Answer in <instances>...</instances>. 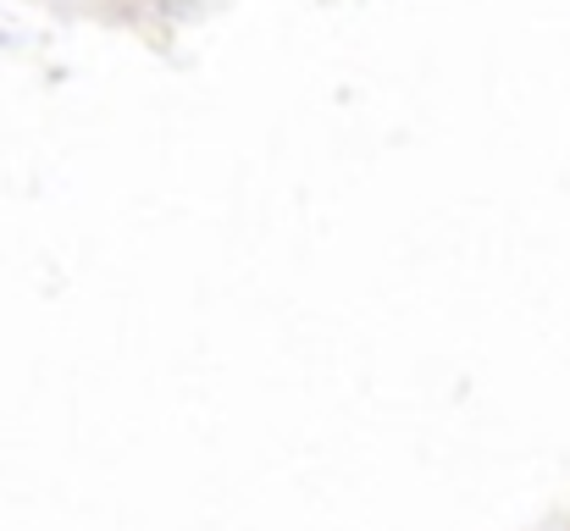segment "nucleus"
Returning <instances> with one entry per match:
<instances>
[]
</instances>
